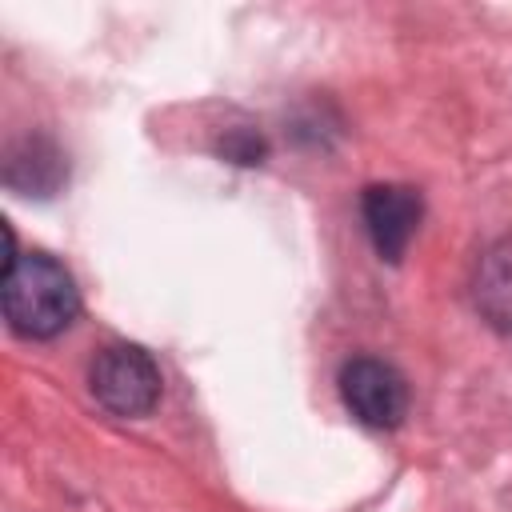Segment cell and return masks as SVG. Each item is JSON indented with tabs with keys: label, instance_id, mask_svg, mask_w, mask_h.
<instances>
[{
	"label": "cell",
	"instance_id": "cell-5",
	"mask_svg": "<svg viewBox=\"0 0 512 512\" xmlns=\"http://www.w3.org/2000/svg\"><path fill=\"white\" fill-rule=\"evenodd\" d=\"M472 300L488 328L512 336V232L480 252L472 272Z\"/></svg>",
	"mask_w": 512,
	"mask_h": 512
},
{
	"label": "cell",
	"instance_id": "cell-3",
	"mask_svg": "<svg viewBox=\"0 0 512 512\" xmlns=\"http://www.w3.org/2000/svg\"><path fill=\"white\" fill-rule=\"evenodd\" d=\"M340 400L364 428H396L408 416V380L380 356H352L340 368Z\"/></svg>",
	"mask_w": 512,
	"mask_h": 512
},
{
	"label": "cell",
	"instance_id": "cell-1",
	"mask_svg": "<svg viewBox=\"0 0 512 512\" xmlns=\"http://www.w3.org/2000/svg\"><path fill=\"white\" fill-rule=\"evenodd\" d=\"M4 320L24 340H52L80 316V288L72 272L48 252H8L0 276Z\"/></svg>",
	"mask_w": 512,
	"mask_h": 512
},
{
	"label": "cell",
	"instance_id": "cell-2",
	"mask_svg": "<svg viewBox=\"0 0 512 512\" xmlns=\"http://www.w3.org/2000/svg\"><path fill=\"white\" fill-rule=\"evenodd\" d=\"M92 396L112 412V416H148L160 404L164 376L160 364L152 360L148 348L140 344H108L96 352L92 372H88Z\"/></svg>",
	"mask_w": 512,
	"mask_h": 512
},
{
	"label": "cell",
	"instance_id": "cell-4",
	"mask_svg": "<svg viewBox=\"0 0 512 512\" xmlns=\"http://www.w3.org/2000/svg\"><path fill=\"white\" fill-rule=\"evenodd\" d=\"M360 216H364L368 240L380 252V260L396 264L408 252V244H412V236L420 228L424 200L408 184H372L360 196Z\"/></svg>",
	"mask_w": 512,
	"mask_h": 512
}]
</instances>
